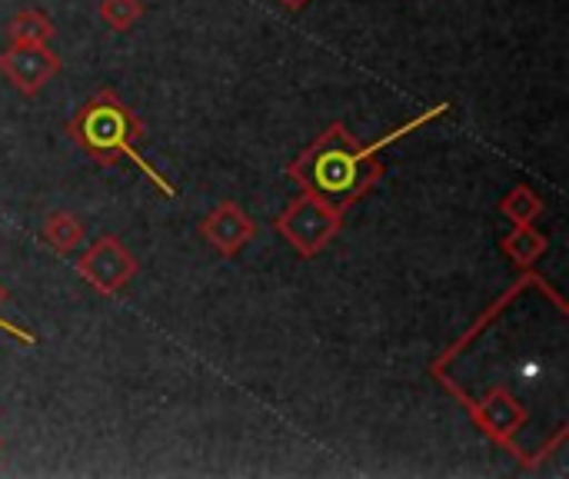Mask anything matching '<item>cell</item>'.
Masks as SVG:
<instances>
[{"label": "cell", "instance_id": "1", "mask_svg": "<svg viewBox=\"0 0 569 479\" xmlns=\"http://www.w3.org/2000/svg\"><path fill=\"white\" fill-rule=\"evenodd\" d=\"M380 147H387V140L360 150L353 143V137L337 123L320 137V143L313 150H307L293 163V177L303 180V187H310V193H317L327 203L343 210L350 200H357L360 193H367L377 183L380 163H373L370 157Z\"/></svg>", "mask_w": 569, "mask_h": 479}, {"label": "cell", "instance_id": "2", "mask_svg": "<svg viewBox=\"0 0 569 479\" xmlns=\"http://www.w3.org/2000/svg\"><path fill=\"white\" fill-rule=\"evenodd\" d=\"M70 133H73V140H77L87 153H93L100 163H113V160L127 157L133 167H140V170L160 187V193H167V197L177 193V190H173L157 170H150V163L133 150V140H140L143 127L137 123V117H133L110 90H103L93 103H87V107L77 113V120L70 123Z\"/></svg>", "mask_w": 569, "mask_h": 479}, {"label": "cell", "instance_id": "3", "mask_svg": "<svg viewBox=\"0 0 569 479\" xmlns=\"http://www.w3.org/2000/svg\"><path fill=\"white\" fill-rule=\"evenodd\" d=\"M277 230L303 253L313 257L317 250H323L330 243V237L340 230V207L327 203L317 193H303L297 197L280 217H277Z\"/></svg>", "mask_w": 569, "mask_h": 479}, {"label": "cell", "instance_id": "4", "mask_svg": "<svg viewBox=\"0 0 569 479\" xmlns=\"http://www.w3.org/2000/svg\"><path fill=\"white\" fill-rule=\"evenodd\" d=\"M77 270H80V277H83L93 290H100L103 297H113V293L137 273V263H133V257H130L117 240L103 237L100 243L90 247V253L80 260Z\"/></svg>", "mask_w": 569, "mask_h": 479}, {"label": "cell", "instance_id": "5", "mask_svg": "<svg viewBox=\"0 0 569 479\" xmlns=\"http://www.w3.org/2000/svg\"><path fill=\"white\" fill-rule=\"evenodd\" d=\"M60 60L43 47V43H13L3 57H0V70L10 77V83H17L23 93H37L53 73H57Z\"/></svg>", "mask_w": 569, "mask_h": 479}, {"label": "cell", "instance_id": "6", "mask_svg": "<svg viewBox=\"0 0 569 479\" xmlns=\"http://www.w3.org/2000/svg\"><path fill=\"white\" fill-rule=\"evenodd\" d=\"M203 237L220 250V253H237L243 250V243H250L253 237V223L250 217L237 207V203H223L217 207L207 220H203Z\"/></svg>", "mask_w": 569, "mask_h": 479}, {"label": "cell", "instance_id": "7", "mask_svg": "<svg viewBox=\"0 0 569 479\" xmlns=\"http://www.w3.org/2000/svg\"><path fill=\"white\" fill-rule=\"evenodd\" d=\"M473 413L483 423V430L497 440H510V433H517L527 420L523 407L507 390H493L483 407H473Z\"/></svg>", "mask_w": 569, "mask_h": 479}, {"label": "cell", "instance_id": "8", "mask_svg": "<svg viewBox=\"0 0 569 479\" xmlns=\"http://www.w3.org/2000/svg\"><path fill=\"white\" fill-rule=\"evenodd\" d=\"M7 33L13 37V43H47L53 37V27L43 13L37 10H23L7 23Z\"/></svg>", "mask_w": 569, "mask_h": 479}, {"label": "cell", "instance_id": "9", "mask_svg": "<svg viewBox=\"0 0 569 479\" xmlns=\"http://www.w3.org/2000/svg\"><path fill=\"white\" fill-rule=\"evenodd\" d=\"M43 240H47L57 253H67V250H73V247L83 240V227H80V220L70 217V213H53V217L43 223Z\"/></svg>", "mask_w": 569, "mask_h": 479}, {"label": "cell", "instance_id": "10", "mask_svg": "<svg viewBox=\"0 0 569 479\" xmlns=\"http://www.w3.org/2000/svg\"><path fill=\"white\" fill-rule=\"evenodd\" d=\"M503 213H507L517 227H533V220L543 213V200H540L530 187H517V190L503 200Z\"/></svg>", "mask_w": 569, "mask_h": 479}, {"label": "cell", "instance_id": "11", "mask_svg": "<svg viewBox=\"0 0 569 479\" xmlns=\"http://www.w3.org/2000/svg\"><path fill=\"white\" fill-rule=\"evenodd\" d=\"M503 250H507L520 267H530V263L547 250V237H540L533 227H517V233L507 237Z\"/></svg>", "mask_w": 569, "mask_h": 479}, {"label": "cell", "instance_id": "12", "mask_svg": "<svg viewBox=\"0 0 569 479\" xmlns=\"http://www.w3.org/2000/svg\"><path fill=\"white\" fill-rule=\"evenodd\" d=\"M100 17L113 27V30H127L143 17V3L140 0H103L100 3Z\"/></svg>", "mask_w": 569, "mask_h": 479}, {"label": "cell", "instance_id": "13", "mask_svg": "<svg viewBox=\"0 0 569 479\" xmlns=\"http://www.w3.org/2000/svg\"><path fill=\"white\" fill-rule=\"evenodd\" d=\"M7 297H3V290H0V303H3ZM0 330H7V333H13V337H20L23 343H33V337L27 333V330H20V327H13V323H7V320H0Z\"/></svg>", "mask_w": 569, "mask_h": 479}, {"label": "cell", "instance_id": "14", "mask_svg": "<svg viewBox=\"0 0 569 479\" xmlns=\"http://www.w3.org/2000/svg\"><path fill=\"white\" fill-rule=\"evenodd\" d=\"M283 3H287L290 10H297V7H303V3H310V0H283Z\"/></svg>", "mask_w": 569, "mask_h": 479}]
</instances>
